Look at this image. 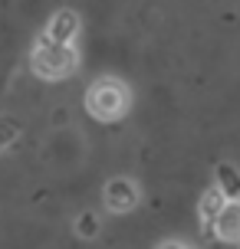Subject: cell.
Segmentation results:
<instances>
[{"label": "cell", "instance_id": "1", "mask_svg": "<svg viewBox=\"0 0 240 249\" xmlns=\"http://www.w3.org/2000/svg\"><path fill=\"white\" fill-rule=\"evenodd\" d=\"M79 66V53L76 46L69 43H60V39H50L46 33L37 39V46L30 53V69L46 79V82H60V79H69Z\"/></svg>", "mask_w": 240, "mask_h": 249}, {"label": "cell", "instance_id": "2", "mask_svg": "<svg viewBox=\"0 0 240 249\" xmlns=\"http://www.w3.org/2000/svg\"><path fill=\"white\" fill-rule=\"evenodd\" d=\"M128 108H132V92H128L125 82H119L112 75L96 79L86 89V112L96 122H119L128 115Z\"/></svg>", "mask_w": 240, "mask_h": 249}, {"label": "cell", "instance_id": "3", "mask_svg": "<svg viewBox=\"0 0 240 249\" xmlns=\"http://www.w3.org/2000/svg\"><path fill=\"white\" fill-rule=\"evenodd\" d=\"M102 203L109 213H128L139 207V187L132 184L128 177H112L109 184L102 187Z\"/></svg>", "mask_w": 240, "mask_h": 249}, {"label": "cell", "instance_id": "4", "mask_svg": "<svg viewBox=\"0 0 240 249\" xmlns=\"http://www.w3.org/2000/svg\"><path fill=\"white\" fill-rule=\"evenodd\" d=\"M227 194L220 190V187H207L201 194V203H198V216H201V226H204V233H214V223H217V216H220V210L227 207Z\"/></svg>", "mask_w": 240, "mask_h": 249}, {"label": "cell", "instance_id": "5", "mask_svg": "<svg viewBox=\"0 0 240 249\" xmlns=\"http://www.w3.org/2000/svg\"><path fill=\"white\" fill-rule=\"evenodd\" d=\"M214 236L220 243H240V200H227L214 223Z\"/></svg>", "mask_w": 240, "mask_h": 249}, {"label": "cell", "instance_id": "6", "mask_svg": "<svg viewBox=\"0 0 240 249\" xmlns=\"http://www.w3.org/2000/svg\"><path fill=\"white\" fill-rule=\"evenodd\" d=\"M46 36H50V39H60V43H76V36H79V17L73 10L53 13L50 26H46Z\"/></svg>", "mask_w": 240, "mask_h": 249}, {"label": "cell", "instance_id": "7", "mask_svg": "<svg viewBox=\"0 0 240 249\" xmlns=\"http://www.w3.org/2000/svg\"><path fill=\"white\" fill-rule=\"evenodd\" d=\"M214 177H217V187H220L230 200H240V171L234 167V164L220 161L214 167Z\"/></svg>", "mask_w": 240, "mask_h": 249}, {"label": "cell", "instance_id": "8", "mask_svg": "<svg viewBox=\"0 0 240 249\" xmlns=\"http://www.w3.org/2000/svg\"><path fill=\"white\" fill-rule=\"evenodd\" d=\"M17 135H20V122L17 118H0V151L7 148V144H13Z\"/></svg>", "mask_w": 240, "mask_h": 249}, {"label": "cell", "instance_id": "9", "mask_svg": "<svg viewBox=\"0 0 240 249\" xmlns=\"http://www.w3.org/2000/svg\"><path fill=\"white\" fill-rule=\"evenodd\" d=\"M96 230H99V226H96V213H82V216L76 220V233L82 239H92V236H96Z\"/></svg>", "mask_w": 240, "mask_h": 249}, {"label": "cell", "instance_id": "10", "mask_svg": "<svg viewBox=\"0 0 240 249\" xmlns=\"http://www.w3.org/2000/svg\"><path fill=\"white\" fill-rule=\"evenodd\" d=\"M155 249H188L184 243H178V239H164L161 246H155Z\"/></svg>", "mask_w": 240, "mask_h": 249}]
</instances>
